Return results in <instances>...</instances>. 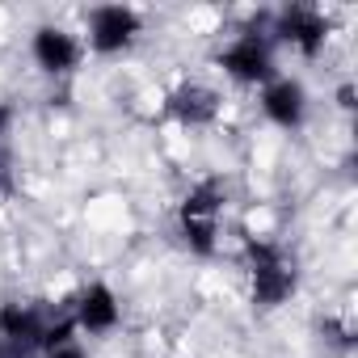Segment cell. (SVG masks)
<instances>
[{
	"label": "cell",
	"mask_w": 358,
	"mask_h": 358,
	"mask_svg": "<svg viewBox=\"0 0 358 358\" xmlns=\"http://www.w3.org/2000/svg\"><path fill=\"white\" fill-rule=\"evenodd\" d=\"M245 257H249V278H253V303L257 308H278L295 295L299 270H295V257L287 249H278L270 241H249Z\"/></svg>",
	"instance_id": "cell-1"
},
{
	"label": "cell",
	"mask_w": 358,
	"mask_h": 358,
	"mask_svg": "<svg viewBox=\"0 0 358 358\" xmlns=\"http://www.w3.org/2000/svg\"><path fill=\"white\" fill-rule=\"evenodd\" d=\"M224 199H228L224 177H207V182H199L182 203V236L203 257L215 253V220L224 211Z\"/></svg>",
	"instance_id": "cell-2"
},
{
	"label": "cell",
	"mask_w": 358,
	"mask_h": 358,
	"mask_svg": "<svg viewBox=\"0 0 358 358\" xmlns=\"http://www.w3.org/2000/svg\"><path fill=\"white\" fill-rule=\"evenodd\" d=\"M224 72L236 76L241 85H270L274 80V55H270V38L257 30H245L224 55H220Z\"/></svg>",
	"instance_id": "cell-3"
},
{
	"label": "cell",
	"mask_w": 358,
	"mask_h": 358,
	"mask_svg": "<svg viewBox=\"0 0 358 358\" xmlns=\"http://www.w3.org/2000/svg\"><path fill=\"white\" fill-rule=\"evenodd\" d=\"M139 34V13L127 5H101L89 13V47L97 55H118L135 43Z\"/></svg>",
	"instance_id": "cell-4"
},
{
	"label": "cell",
	"mask_w": 358,
	"mask_h": 358,
	"mask_svg": "<svg viewBox=\"0 0 358 358\" xmlns=\"http://www.w3.org/2000/svg\"><path fill=\"white\" fill-rule=\"evenodd\" d=\"M274 34L287 38L291 47H299V55L312 59V55H320V47L329 38V17L320 9H312V5H291V9L278 13V30Z\"/></svg>",
	"instance_id": "cell-5"
},
{
	"label": "cell",
	"mask_w": 358,
	"mask_h": 358,
	"mask_svg": "<svg viewBox=\"0 0 358 358\" xmlns=\"http://www.w3.org/2000/svg\"><path fill=\"white\" fill-rule=\"evenodd\" d=\"M164 114L177 118L182 127H211L220 118V93L199 85V80H186V85H177L164 101Z\"/></svg>",
	"instance_id": "cell-6"
},
{
	"label": "cell",
	"mask_w": 358,
	"mask_h": 358,
	"mask_svg": "<svg viewBox=\"0 0 358 358\" xmlns=\"http://www.w3.org/2000/svg\"><path fill=\"white\" fill-rule=\"evenodd\" d=\"M55 316H59V308L51 312L47 303H17V299H9L5 308H0V337L30 341V345L43 350V333H47V324Z\"/></svg>",
	"instance_id": "cell-7"
},
{
	"label": "cell",
	"mask_w": 358,
	"mask_h": 358,
	"mask_svg": "<svg viewBox=\"0 0 358 358\" xmlns=\"http://www.w3.org/2000/svg\"><path fill=\"white\" fill-rule=\"evenodd\" d=\"M34 59H38L43 72L68 76V72H76V64H80V43H76L68 30H59V26H43V30L34 34Z\"/></svg>",
	"instance_id": "cell-8"
},
{
	"label": "cell",
	"mask_w": 358,
	"mask_h": 358,
	"mask_svg": "<svg viewBox=\"0 0 358 358\" xmlns=\"http://www.w3.org/2000/svg\"><path fill=\"white\" fill-rule=\"evenodd\" d=\"M262 110H266V118H270V122H278V127L295 131V127L303 122V114H308V93H303V85H299V80H291V76L270 80V85H266V93H262Z\"/></svg>",
	"instance_id": "cell-9"
},
{
	"label": "cell",
	"mask_w": 358,
	"mask_h": 358,
	"mask_svg": "<svg viewBox=\"0 0 358 358\" xmlns=\"http://www.w3.org/2000/svg\"><path fill=\"white\" fill-rule=\"evenodd\" d=\"M72 316H76V329H85V333H110L118 324V299L106 282H93L72 303Z\"/></svg>",
	"instance_id": "cell-10"
},
{
	"label": "cell",
	"mask_w": 358,
	"mask_h": 358,
	"mask_svg": "<svg viewBox=\"0 0 358 358\" xmlns=\"http://www.w3.org/2000/svg\"><path fill=\"white\" fill-rule=\"evenodd\" d=\"M320 333H324L337 350H350V345H354V333H350V324H341V320H324Z\"/></svg>",
	"instance_id": "cell-11"
},
{
	"label": "cell",
	"mask_w": 358,
	"mask_h": 358,
	"mask_svg": "<svg viewBox=\"0 0 358 358\" xmlns=\"http://www.w3.org/2000/svg\"><path fill=\"white\" fill-rule=\"evenodd\" d=\"M43 350L30 341H13V337H0V358H38Z\"/></svg>",
	"instance_id": "cell-12"
},
{
	"label": "cell",
	"mask_w": 358,
	"mask_h": 358,
	"mask_svg": "<svg viewBox=\"0 0 358 358\" xmlns=\"http://www.w3.org/2000/svg\"><path fill=\"white\" fill-rule=\"evenodd\" d=\"M9 190H13V156L0 143V194H9Z\"/></svg>",
	"instance_id": "cell-13"
},
{
	"label": "cell",
	"mask_w": 358,
	"mask_h": 358,
	"mask_svg": "<svg viewBox=\"0 0 358 358\" xmlns=\"http://www.w3.org/2000/svg\"><path fill=\"white\" fill-rule=\"evenodd\" d=\"M47 358H89L76 341H68V345H55V350H47Z\"/></svg>",
	"instance_id": "cell-14"
},
{
	"label": "cell",
	"mask_w": 358,
	"mask_h": 358,
	"mask_svg": "<svg viewBox=\"0 0 358 358\" xmlns=\"http://www.w3.org/2000/svg\"><path fill=\"white\" fill-rule=\"evenodd\" d=\"M9 122H13V106L0 101V143H5V135H9Z\"/></svg>",
	"instance_id": "cell-15"
},
{
	"label": "cell",
	"mask_w": 358,
	"mask_h": 358,
	"mask_svg": "<svg viewBox=\"0 0 358 358\" xmlns=\"http://www.w3.org/2000/svg\"><path fill=\"white\" fill-rule=\"evenodd\" d=\"M337 101H341L345 110H354V85H341V89H337Z\"/></svg>",
	"instance_id": "cell-16"
}]
</instances>
